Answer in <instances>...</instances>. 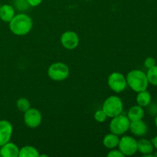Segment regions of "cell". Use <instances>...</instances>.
Masks as SVG:
<instances>
[{"label":"cell","instance_id":"obj_1","mask_svg":"<svg viewBox=\"0 0 157 157\" xmlns=\"http://www.w3.org/2000/svg\"><path fill=\"white\" fill-rule=\"evenodd\" d=\"M9 23L11 32L18 36H23L29 34L33 26L32 18L24 13L15 15Z\"/></svg>","mask_w":157,"mask_h":157},{"label":"cell","instance_id":"obj_2","mask_svg":"<svg viewBox=\"0 0 157 157\" xmlns=\"http://www.w3.org/2000/svg\"><path fill=\"white\" fill-rule=\"evenodd\" d=\"M127 85L135 92H140L146 90L148 87L149 81L147 79V74L140 70H132L127 74Z\"/></svg>","mask_w":157,"mask_h":157},{"label":"cell","instance_id":"obj_3","mask_svg":"<svg viewBox=\"0 0 157 157\" xmlns=\"http://www.w3.org/2000/svg\"><path fill=\"white\" fill-rule=\"evenodd\" d=\"M102 110L105 112L107 117L112 118L121 114L124 110L122 100L117 96H110L104 101Z\"/></svg>","mask_w":157,"mask_h":157},{"label":"cell","instance_id":"obj_4","mask_svg":"<svg viewBox=\"0 0 157 157\" xmlns=\"http://www.w3.org/2000/svg\"><path fill=\"white\" fill-rule=\"evenodd\" d=\"M70 74L68 66L63 62H55L49 66L48 75L55 81H62L67 79Z\"/></svg>","mask_w":157,"mask_h":157},{"label":"cell","instance_id":"obj_5","mask_svg":"<svg viewBox=\"0 0 157 157\" xmlns=\"http://www.w3.org/2000/svg\"><path fill=\"white\" fill-rule=\"evenodd\" d=\"M130 121L127 116L123 115L122 113L118 116L112 117L111 121L110 123V133L121 136L124 134L130 127Z\"/></svg>","mask_w":157,"mask_h":157},{"label":"cell","instance_id":"obj_6","mask_svg":"<svg viewBox=\"0 0 157 157\" xmlns=\"http://www.w3.org/2000/svg\"><path fill=\"white\" fill-rule=\"evenodd\" d=\"M109 87L115 93H121L127 86L126 77L120 72H113L110 74L107 79Z\"/></svg>","mask_w":157,"mask_h":157},{"label":"cell","instance_id":"obj_7","mask_svg":"<svg viewBox=\"0 0 157 157\" xmlns=\"http://www.w3.org/2000/svg\"><path fill=\"white\" fill-rule=\"evenodd\" d=\"M117 147L124 156H133L137 152V140L130 136H124L120 139Z\"/></svg>","mask_w":157,"mask_h":157},{"label":"cell","instance_id":"obj_8","mask_svg":"<svg viewBox=\"0 0 157 157\" xmlns=\"http://www.w3.org/2000/svg\"><path fill=\"white\" fill-rule=\"evenodd\" d=\"M42 121L41 113L38 109L30 108L25 112L24 122L28 127L35 129L39 127Z\"/></svg>","mask_w":157,"mask_h":157},{"label":"cell","instance_id":"obj_9","mask_svg":"<svg viewBox=\"0 0 157 157\" xmlns=\"http://www.w3.org/2000/svg\"><path fill=\"white\" fill-rule=\"evenodd\" d=\"M79 37L76 32L73 31H67L61 36V43L64 48L67 50H74L79 44Z\"/></svg>","mask_w":157,"mask_h":157},{"label":"cell","instance_id":"obj_10","mask_svg":"<svg viewBox=\"0 0 157 157\" xmlns=\"http://www.w3.org/2000/svg\"><path fill=\"white\" fill-rule=\"evenodd\" d=\"M13 127L9 121L6 120L0 121V147L10 141Z\"/></svg>","mask_w":157,"mask_h":157},{"label":"cell","instance_id":"obj_11","mask_svg":"<svg viewBox=\"0 0 157 157\" xmlns=\"http://www.w3.org/2000/svg\"><path fill=\"white\" fill-rule=\"evenodd\" d=\"M129 130L136 136H143L147 134L148 127L147 124L142 120L130 121Z\"/></svg>","mask_w":157,"mask_h":157},{"label":"cell","instance_id":"obj_12","mask_svg":"<svg viewBox=\"0 0 157 157\" xmlns=\"http://www.w3.org/2000/svg\"><path fill=\"white\" fill-rule=\"evenodd\" d=\"M19 150L18 146L12 142H8L1 147L2 157H18Z\"/></svg>","mask_w":157,"mask_h":157},{"label":"cell","instance_id":"obj_13","mask_svg":"<svg viewBox=\"0 0 157 157\" xmlns=\"http://www.w3.org/2000/svg\"><path fill=\"white\" fill-rule=\"evenodd\" d=\"M15 15V8L9 4L1 5L0 7V19L4 22H9Z\"/></svg>","mask_w":157,"mask_h":157},{"label":"cell","instance_id":"obj_14","mask_svg":"<svg viewBox=\"0 0 157 157\" xmlns=\"http://www.w3.org/2000/svg\"><path fill=\"white\" fill-rule=\"evenodd\" d=\"M144 114H145V111H144V108L137 104V105L133 106L129 109L128 112H127V117L130 121H139V120H142L144 118Z\"/></svg>","mask_w":157,"mask_h":157},{"label":"cell","instance_id":"obj_15","mask_svg":"<svg viewBox=\"0 0 157 157\" xmlns=\"http://www.w3.org/2000/svg\"><path fill=\"white\" fill-rule=\"evenodd\" d=\"M154 147L152 141L147 139H140L137 141V151L143 155L153 153Z\"/></svg>","mask_w":157,"mask_h":157},{"label":"cell","instance_id":"obj_16","mask_svg":"<svg viewBox=\"0 0 157 157\" xmlns=\"http://www.w3.org/2000/svg\"><path fill=\"white\" fill-rule=\"evenodd\" d=\"M120 138L118 135L110 133L104 136V139H103V144L106 148L112 150V149H115L117 147Z\"/></svg>","mask_w":157,"mask_h":157},{"label":"cell","instance_id":"obj_17","mask_svg":"<svg viewBox=\"0 0 157 157\" xmlns=\"http://www.w3.org/2000/svg\"><path fill=\"white\" fill-rule=\"evenodd\" d=\"M136 103L139 106L142 107H146L151 103L152 98L150 94L146 90L138 92V94L136 96Z\"/></svg>","mask_w":157,"mask_h":157},{"label":"cell","instance_id":"obj_18","mask_svg":"<svg viewBox=\"0 0 157 157\" xmlns=\"http://www.w3.org/2000/svg\"><path fill=\"white\" fill-rule=\"evenodd\" d=\"M39 152L32 146H25L19 150L18 157H39Z\"/></svg>","mask_w":157,"mask_h":157},{"label":"cell","instance_id":"obj_19","mask_svg":"<svg viewBox=\"0 0 157 157\" xmlns=\"http://www.w3.org/2000/svg\"><path fill=\"white\" fill-rule=\"evenodd\" d=\"M147 76L149 84H151L153 86H157V65L148 69Z\"/></svg>","mask_w":157,"mask_h":157},{"label":"cell","instance_id":"obj_20","mask_svg":"<svg viewBox=\"0 0 157 157\" xmlns=\"http://www.w3.org/2000/svg\"><path fill=\"white\" fill-rule=\"evenodd\" d=\"M16 106L17 108L21 112H25L29 110L31 107V104L30 101L27 99V98H21L17 101L16 102Z\"/></svg>","mask_w":157,"mask_h":157},{"label":"cell","instance_id":"obj_21","mask_svg":"<svg viewBox=\"0 0 157 157\" xmlns=\"http://www.w3.org/2000/svg\"><path fill=\"white\" fill-rule=\"evenodd\" d=\"M94 117V120L97 121V122L104 123V121L107 120V116L105 113V112L101 109V110H98V111L95 112Z\"/></svg>","mask_w":157,"mask_h":157},{"label":"cell","instance_id":"obj_22","mask_svg":"<svg viewBox=\"0 0 157 157\" xmlns=\"http://www.w3.org/2000/svg\"><path fill=\"white\" fill-rule=\"evenodd\" d=\"M15 6L19 11H25L28 9V8L30 7L26 0H15Z\"/></svg>","mask_w":157,"mask_h":157},{"label":"cell","instance_id":"obj_23","mask_svg":"<svg viewBox=\"0 0 157 157\" xmlns=\"http://www.w3.org/2000/svg\"><path fill=\"white\" fill-rule=\"evenodd\" d=\"M144 65L147 69H150L156 65V61L153 57H148V58H146L145 61H144Z\"/></svg>","mask_w":157,"mask_h":157},{"label":"cell","instance_id":"obj_24","mask_svg":"<svg viewBox=\"0 0 157 157\" xmlns=\"http://www.w3.org/2000/svg\"><path fill=\"white\" fill-rule=\"evenodd\" d=\"M148 112L152 116H156L157 115V104H151L150 103L148 106Z\"/></svg>","mask_w":157,"mask_h":157},{"label":"cell","instance_id":"obj_25","mask_svg":"<svg viewBox=\"0 0 157 157\" xmlns=\"http://www.w3.org/2000/svg\"><path fill=\"white\" fill-rule=\"evenodd\" d=\"M108 157H124V154L120 151L119 150H114L112 149L107 155Z\"/></svg>","mask_w":157,"mask_h":157},{"label":"cell","instance_id":"obj_26","mask_svg":"<svg viewBox=\"0 0 157 157\" xmlns=\"http://www.w3.org/2000/svg\"><path fill=\"white\" fill-rule=\"evenodd\" d=\"M29 5L30 6H32V7H36V6H38L41 3L42 0H26Z\"/></svg>","mask_w":157,"mask_h":157},{"label":"cell","instance_id":"obj_27","mask_svg":"<svg viewBox=\"0 0 157 157\" xmlns=\"http://www.w3.org/2000/svg\"><path fill=\"white\" fill-rule=\"evenodd\" d=\"M151 141H152V143H153V147H154V148L157 150V136H155V137L153 138V139H152Z\"/></svg>","mask_w":157,"mask_h":157},{"label":"cell","instance_id":"obj_28","mask_svg":"<svg viewBox=\"0 0 157 157\" xmlns=\"http://www.w3.org/2000/svg\"><path fill=\"white\" fill-rule=\"evenodd\" d=\"M155 125H156V127L157 128V115L156 116V118H155Z\"/></svg>","mask_w":157,"mask_h":157},{"label":"cell","instance_id":"obj_29","mask_svg":"<svg viewBox=\"0 0 157 157\" xmlns=\"http://www.w3.org/2000/svg\"><path fill=\"white\" fill-rule=\"evenodd\" d=\"M48 155H44V154H41V155H39V157H48Z\"/></svg>","mask_w":157,"mask_h":157},{"label":"cell","instance_id":"obj_30","mask_svg":"<svg viewBox=\"0 0 157 157\" xmlns=\"http://www.w3.org/2000/svg\"><path fill=\"white\" fill-rule=\"evenodd\" d=\"M153 156H154V157H157V151L156 152V153H154V154H153Z\"/></svg>","mask_w":157,"mask_h":157},{"label":"cell","instance_id":"obj_31","mask_svg":"<svg viewBox=\"0 0 157 157\" xmlns=\"http://www.w3.org/2000/svg\"><path fill=\"white\" fill-rule=\"evenodd\" d=\"M0 156H1V147H0Z\"/></svg>","mask_w":157,"mask_h":157},{"label":"cell","instance_id":"obj_32","mask_svg":"<svg viewBox=\"0 0 157 157\" xmlns=\"http://www.w3.org/2000/svg\"><path fill=\"white\" fill-rule=\"evenodd\" d=\"M0 7H1V3H0Z\"/></svg>","mask_w":157,"mask_h":157}]
</instances>
